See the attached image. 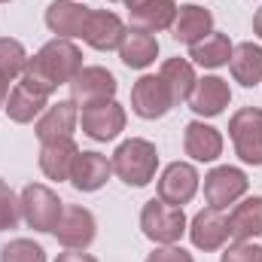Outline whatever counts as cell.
Here are the masks:
<instances>
[{"label": "cell", "instance_id": "6da1fadb", "mask_svg": "<svg viewBox=\"0 0 262 262\" xmlns=\"http://www.w3.org/2000/svg\"><path fill=\"white\" fill-rule=\"evenodd\" d=\"M79 70H82V52L70 40L55 37L34 58H28V67L18 76V82L28 85L31 92H40V95L49 98L58 85H70V79Z\"/></svg>", "mask_w": 262, "mask_h": 262}, {"label": "cell", "instance_id": "7a4b0ae2", "mask_svg": "<svg viewBox=\"0 0 262 262\" xmlns=\"http://www.w3.org/2000/svg\"><path fill=\"white\" fill-rule=\"evenodd\" d=\"M110 165H113V174H116L122 183L140 189V186H146V183L156 180V168H159L156 143H149V140H143V137H131V140H125V143L116 146Z\"/></svg>", "mask_w": 262, "mask_h": 262}, {"label": "cell", "instance_id": "3957f363", "mask_svg": "<svg viewBox=\"0 0 262 262\" xmlns=\"http://www.w3.org/2000/svg\"><path fill=\"white\" fill-rule=\"evenodd\" d=\"M140 229L156 244H177L186 235V213L162 198H152L140 210Z\"/></svg>", "mask_w": 262, "mask_h": 262}, {"label": "cell", "instance_id": "277c9868", "mask_svg": "<svg viewBox=\"0 0 262 262\" xmlns=\"http://www.w3.org/2000/svg\"><path fill=\"white\" fill-rule=\"evenodd\" d=\"M18 201H21V220L34 232H52L64 210V201L58 198V192H52L43 183H28Z\"/></svg>", "mask_w": 262, "mask_h": 262}, {"label": "cell", "instance_id": "5b68a950", "mask_svg": "<svg viewBox=\"0 0 262 262\" xmlns=\"http://www.w3.org/2000/svg\"><path fill=\"white\" fill-rule=\"evenodd\" d=\"M116 76L107 70V67H82L73 79H70V101L82 110L89 107H98V104H107L116 98Z\"/></svg>", "mask_w": 262, "mask_h": 262}, {"label": "cell", "instance_id": "8992f818", "mask_svg": "<svg viewBox=\"0 0 262 262\" xmlns=\"http://www.w3.org/2000/svg\"><path fill=\"white\" fill-rule=\"evenodd\" d=\"M229 137L235 143V152L247 165H262V110L259 107H241L229 119Z\"/></svg>", "mask_w": 262, "mask_h": 262}, {"label": "cell", "instance_id": "52a82bcc", "mask_svg": "<svg viewBox=\"0 0 262 262\" xmlns=\"http://www.w3.org/2000/svg\"><path fill=\"white\" fill-rule=\"evenodd\" d=\"M247 189H250L247 174L232 165H220L204 177V198L216 210H226L229 204H235L241 195H247Z\"/></svg>", "mask_w": 262, "mask_h": 262}, {"label": "cell", "instance_id": "ba28073f", "mask_svg": "<svg viewBox=\"0 0 262 262\" xmlns=\"http://www.w3.org/2000/svg\"><path fill=\"white\" fill-rule=\"evenodd\" d=\"M95 216L92 210H85L82 204H64L52 235L58 238V244H64L67 250H85L95 241Z\"/></svg>", "mask_w": 262, "mask_h": 262}, {"label": "cell", "instance_id": "9c48e42d", "mask_svg": "<svg viewBox=\"0 0 262 262\" xmlns=\"http://www.w3.org/2000/svg\"><path fill=\"white\" fill-rule=\"evenodd\" d=\"M174 107V98L165 85L162 76H140L131 89V110L140 116V119H162L168 110Z\"/></svg>", "mask_w": 262, "mask_h": 262}, {"label": "cell", "instance_id": "30bf717a", "mask_svg": "<svg viewBox=\"0 0 262 262\" xmlns=\"http://www.w3.org/2000/svg\"><path fill=\"white\" fill-rule=\"evenodd\" d=\"M198 180L201 177L189 162H171L159 177V198L174 207H183L198 192Z\"/></svg>", "mask_w": 262, "mask_h": 262}, {"label": "cell", "instance_id": "8fae6325", "mask_svg": "<svg viewBox=\"0 0 262 262\" xmlns=\"http://www.w3.org/2000/svg\"><path fill=\"white\" fill-rule=\"evenodd\" d=\"M79 122H82V131L92 140L107 143V140H116L119 131H125V107L116 104V101H107V104H98V107L82 110Z\"/></svg>", "mask_w": 262, "mask_h": 262}, {"label": "cell", "instance_id": "7c38bea8", "mask_svg": "<svg viewBox=\"0 0 262 262\" xmlns=\"http://www.w3.org/2000/svg\"><path fill=\"white\" fill-rule=\"evenodd\" d=\"M122 37H125V25H122V18H119L116 12H110V9H95V12H89L85 28H82V40H85L92 49H98V52L119 49Z\"/></svg>", "mask_w": 262, "mask_h": 262}, {"label": "cell", "instance_id": "4fadbf2b", "mask_svg": "<svg viewBox=\"0 0 262 262\" xmlns=\"http://www.w3.org/2000/svg\"><path fill=\"white\" fill-rule=\"evenodd\" d=\"M186 232H189V238L198 250H220L232 238L229 235V216H223V210H216V207L198 210Z\"/></svg>", "mask_w": 262, "mask_h": 262}, {"label": "cell", "instance_id": "5bb4252c", "mask_svg": "<svg viewBox=\"0 0 262 262\" xmlns=\"http://www.w3.org/2000/svg\"><path fill=\"white\" fill-rule=\"evenodd\" d=\"M113 174V165L101 152H79L73 168H70V183L79 192H98Z\"/></svg>", "mask_w": 262, "mask_h": 262}, {"label": "cell", "instance_id": "9a60e30c", "mask_svg": "<svg viewBox=\"0 0 262 262\" xmlns=\"http://www.w3.org/2000/svg\"><path fill=\"white\" fill-rule=\"evenodd\" d=\"M232 101V89L226 79L220 76H204L198 79L192 95H189V107L195 116H220Z\"/></svg>", "mask_w": 262, "mask_h": 262}, {"label": "cell", "instance_id": "2e32d148", "mask_svg": "<svg viewBox=\"0 0 262 262\" xmlns=\"http://www.w3.org/2000/svg\"><path fill=\"white\" fill-rule=\"evenodd\" d=\"M79 156V146L73 137H58V140H46L40 149V171L49 180H70V168Z\"/></svg>", "mask_w": 262, "mask_h": 262}, {"label": "cell", "instance_id": "e0dca14e", "mask_svg": "<svg viewBox=\"0 0 262 262\" xmlns=\"http://www.w3.org/2000/svg\"><path fill=\"white\" fill-rule=\"evenodd\" d=\"M89 12H92V9H85V6L76 3V0H55V3H49V9H46V28H49L52 34L64 37V40L82 37V28H85Z\"/></svg>", "mask_w": 262, "mask_h": 262}, {"label": "cell", "instance_id": "ac0fdd59", "mask_svg": "<svg viewBox=\"0 0 262 262\" xmlns=\"http://www.w3.org/2000/svg\"><path fill=\"white\" fill-rule=\"evenodd\" d=\"M119 58L131 70L149 67L159 58V40H156V34L140 31V28H125V37L119 43Z\"/></svg>", "mask_w": 262, "mask_h": 262}, {"label": "cell", "instance_id": "d6986e66", "mask_svg": "<svg viewBox=\"0 0 262 262\" xmlns=\"http://www.w3.org/2000/svg\"><path fill=\"white\" fill-rule=\"evenodd\" d=\"M207 34H213V15L198 6V3H186L177 9V18H174V40L177 43H186V46H195L201 43Z\"/></svg>", "mask_w": 262, "mask_h": 262}, {"label": "cell", "instance_id": "ffe728a7", "mask_svg": "<svg viewBox=\"0 0 262 262\" xmlns=\"http://www.w3.org/2000/svg\"><path fill=\"white\" fill-rule=\"evenodd\" d=\"M76 122H79L76 104L73 101H58V104L46 107L43 116L37 119V137H40V143L58 140V137H73Z\"/></svg>", "mask_w": 262, "mask_h": 262}, {"label": "cell", "instance_id": "44dd1931", "mask_svg": "<svg viewBox=\"0 0 262 262\" xmlns=\"http://www.w3.org/2000/svg\"><path fill=\"white\" fill-rule=\"evenodd\" d=\"M183 149L189 159L195 162H216L223 156V134L213 128V125H204V122H189L186 134H183Z\"/></svg>", "mask_w": 262, "mask_h": 262}, {"label": "cell", "instance_id": "7402d4cb", "mask_svg": "<svg viewBox=\"0 0 262 262\" xmlns=\"http://www.w3.org/2000/svg\"><path fill=\"white\" fill-rule=\"evenodd\" d=\"M46 101H49L46 95H40V92H31L28 85L15 82V89H9V98H6L3 110H6V116H9L12 122H18V125H28V122H34L37 116H43V110L49 107Z\"/></svg>", "mask_w": 262, "mask_h": 262}, {"label": "cell", "instance_id": "603a6c76", "mask_svg": "<svg viewBox=\"0 0 262 262\" xmlns=\"http://www.w3.org/2000/svg\"><path fill=\"white\" fill-rule=\"evenodd\" d=\"M174 18H177V3L174 0H143L140 6L131 9V28L149 31V34L174 28Z\"/></svg>", "mask_w": 262, "mask_h": 262}, {"label": "cell", "instance_id": "cb8c5ba5", "mask_svg": "<svg viewBox=\"0 0 262 262\" xmlns=\"http://www.w3.org/2000/svg\"><path fill=\"white\" fill-rule=\"evenodd\" d=\"M229 235L235 241H253L262 235V198H244L229 213Z\"/></svg>", "mask_w": 262, "mask_h": 262}, {"label": "cell", "instance_id": "d4e9b609", "mask_svg": "<svg viewBox=\"0 0 262 262\" xmlns=\"http://www.w3.org/2000/svg\"><path fill=\"white\" fill-rule=\"evenodd\" d=\"M229 67H232L235 82H241L244 89H256L262 82V46H256V43H238L232 49Z\"/></svg>", "mask_w": 262, "mask_h": 262}, {"label": "cell", "instance_id": "484cf974", "mask_svg": "<svg viewBox=\"0 0 262 262\" xmlns=\"http://www.w3.org/2000/svg\"><path fill=\"white\" fill-rule=\"evenodd\" d=\"M159 76L165 79V85H168V92H171V98H174V104H180V101H189V95H192V89H195V67L192 61H186V58H168L162 70H159Z\"/></svg>", "mask_w": 262, "mask_h": 262}, {"label": "cell", "instance_id": "4316f807", "mask_svg": "<svg viewBox=\"0 0 262 262\" xmlns=\"http://www.w3.org/2000/svg\"><path fill=\"white\" fill-rule=\"evenodd\" d=\"M232 40L226 37V34H220V31H213V34H207L201 43L195 46H189V58L195 61V64L207 67V70H216V67L229 64V58H232Z\"/></svg>", "mask_w": 262, "mask_h": 262}, {"label": "cell", "instance_id": "83f0119b", "mask_svg": "<svg viewBox=\"0 0 262 262\" xmlns=\"http://www.w3.org/2000/svg\"><path fill=\"white\" fill-rule=\"evenodd\" d=\"M25 67H28L25 46L18 40H12V37H0V76L6 82H12V79H18L25 73Z\"/></svg>", "mask_w": 262, "mask_h": 262}, {"label": "cell", "instance_id": "f1b7e54d", "mask_svg": "<svg viewBox=\"0 0 262 262\" xmlns=\"http://www.w3.org/2000/svg\"><path fill=\"white\" fill-rule=\"evenodd\" d=\"M0 262H46V250L31 238H15L0 247Z\"/></svg>", "mask_w": 262, "mask_h": 262}, {"label": "cell", "instance_id": "f546056e", "mask_svg": "<svg viewBox=\"0 0 262 262\" xmlns=\"http://www.w3.org/2000/svg\"><path fill=\"white\" fill-rule=\"evenodd\" d=\"M18 220H21V201L15 198L6 180H0V232L15 229Z\"/></svg>", "mask_w": 262, "mask_h": 262}, {"label": "cell", "instance_id": "4dcf8cb0", "mask_svg": "<svg viewBox=\"0 0 262 262\" xmlns=\"http://www.w3.org/2000/svg\"><path fill=\"white\" fill-rule=\"evenodd\" d=\"M220 262H262V247L253 241H235L223 250Z\"/></svg>", "mask_w": 262, "mask_h": 262}, {"label": "cell", "instance_id": "1f68e13d", "mask_svg": "<svg viewBox=\"0 0 262 262\" xmlns=\"http://www.w3.org/2000/svg\"><path fill=\"white\" fill-rule=\"evenodd\" d=\"M146 262H195L192 259V253H186L183 247H174V244H162V247H156Z\"/></svg>", "mask_w": 262, "mask_h": 262}, {"label": "cell", "instance_id": "d6a6232c", "mask_svg": "<svg viewBox=\"0 0 262 262\" xmlns=\"http://www.w3.org/2000/svg\"><path fill=\"white\" fill-rule=\"evenodd\" d=\"M55 262H98L95 256H89V253H76V250H67V253H58V259Z\"/></svg>", "mask_w": 262, "mask_h": 262}, {"label": "cell", "instance_id": "836d02e7", "mask_svg": "<svg viewBox=\"0 0 262 262\" xmlns=\"http://www.w3.org/2000/svg\"><path fill=\"white\" fill-rule=\"evenodd\" d=\"M253 31H256V37L262 40V6L256 9V15H253Z\"/></svg>", "mask_w": 262, "mask_h": 262}, {"label": "cell", "instance_id": "e575fe53", "mask_svg": "<svg viewBox=\"0 0 262 262\" xmlns=\"http://www.w3.org/2000/svg\"><path fill=\"white\" fill-rule=\"evenodd\" d=\"M6 98H9V82H6V79L0 76V107L6 104Z\"/></svg>", "mask_w": 262, "mask_h": 262}, {"label": "cell", "instance_id": "d590c367", "mask_svg": "<svg viewBox=\"0 0 262 262\" xmlns=\"http://www.w3.org/2000/svg\"><path fill=\"white\" fill-rule=\"evenodd\" d=\"M122 3H125V6H128V12H131V9H134V6H140V3H143V0H122Z\"/></svg>", "mask_w": 262, "mask_h": 262}, {"label": "cell", "instance_id": "8d00e7d4", "mask_svg": "<svg viewBox=\"0 0 262 262\" xmlns=\"http://www.w3.org/2000/svg\"><path fill=\"white\" fill-rule=\"evenodd\" d=\"M0 3H9V0H0Z\"/></svg>", "mask_w": 262, "mask_h": 262}, {"label": "cell", "instance_id": "74e56055", "mask_svg": "<svg viewBox=\"0 0 262 262\" xmlns=\"http://www.w3.org/2000/svg\"><path fill=\"white\" fill-rule=\"evenodd\" d=\"M113 3H116V0H113Z\"/></svg>", "mask_w": 262, "mask_h": 262}]
</instances>
